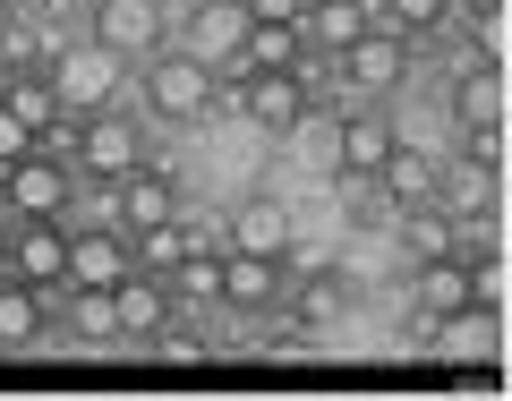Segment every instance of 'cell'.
<instances>
[{
  "instance_id": "obj_1",
  "label": "cell",
  "mask_w": 512,
  "mask_h": 401,
  "mask_svg": "<svg viewBox=\"0 0 512 401\" xmlns=\"http://www.w3.org/2000/svg\"><path fill=\"white\" fill-rule=\"evenodd\" d=\"M137 86H146V111L163 128H197L205 111L222 103V77H214V60H197V52H180V43H163V52L137 69Z\"/></svg>"
},
{
  "instance_id": "obj_2",
  "label": "cell",
  "mask_w": 512,
  "mask_h": 401,
  "mask_svg": "<svg viewBox=\"0 0 512 401\" xmlns=\"http://www.w3.org/2000/svg\"><path fill=\"white\" fill-rule=\"evenodd\" d=\"M43 77H52V94H60V111H69V120H94V111L120 103L128 60H111L103 43H69V52H43Z\"/></svg>"
},
{
  "instance_id": "obj_3",
  "label": "cell",
  "mask_w": 512,
  "mask_h": 401,
  "mask_svg": "<svg viewBox=\"0 0 512 401\" xmlns=\"http://www.w3.org/2000/svg\"><path fill=\"white\" fill-rule=\"evenodd\" d=\"M0 205H9V222H69L77 214V171L35 146L26 163L0 171Z\"/></svg>"
},
{
  "instance_id": "obj_4",
  "label": "cell",
  "mask_w": 512,
  "mask_h": 401,
  "mask_svg": "<svg viewBox=\"0 0 512 401\" xmlns=\"http://www.w3.org/2000/svg\"><path fill=\"white\" fill-rule=\"evenodd\" d=\"M86 43H103V52L128 60V69H146V60L171 43V9L163 0H94L86 9Z\"/></svg>"
},
{
  "instance_id": "obj_5",
  "label": "cell",
  "mask_w": 512,
  "mask_h": 401,
  "mask_svg": "<svg viewBox=\"0 0 512 401\" xmlns=\"http://www.w3.org/2000/svg\"><path fill=\"white\" fill-rule=\"evenodd\" d=\"M137 163H146V137H137L128 111H94V120H77V146H69V171H77V180L120 188Z\"/></svg>"
},
{
  "instance_id": "obj_6",
  "label": "cell",
  "mask_w": 512,
  "mask_h": 401,
  "mask_svg": "<svg viewBox=\"0 0 512 401\" xmlns=\"http://www.w3.org/2000/svg\"><path fill=\"white\" fill-rule=\"evenodd\" d=\"M239 103H248V120L265 128V137H291V128H308V103H316V52L299 60V69H256L239 77Z\"/></svg>"
},
{
  "instance_id": "obj_7",
  "label": "cell",
  "mask_w": 512,
  "mask_h": 401,
  "mask_svg": "<svg viewBox=\"0 0 512 401\" xmlns=\"http://www.w3.org/2000/svg\"><path fill=\"white\" fill-rule=\"evenodd\" d=\"M410 52H419V43H402L393 26H367V35H359V43H342L333 60H342V86H350V94L384 103V94H393V86L410 77Z\"/></svg>"
},
{
  "instance_id": "obj_8",
  "label": "cell",
  "mask_w": 512,
  "mask_h": 401,
  "mask_svg": "<svg viewBox=\"0 0 512 401\" xmlns=\"http://www.w3.org/2000/svg\"><path fill=\"white\" fill-rule=\"evenodd\" d=\"M120 274H137L120 222H69V291H111Z\"/></svg>"
},
{
  "instance_id": "obj_9",
  "label": "cell",
  "mask_w": 512,
  "mask_h": 401,
  "mask_svg": "<svg viewBox=\"0 0 512 401\" xmlns=\"http://www.w3.org/2000/svg\"><path fill=\"white\" fill-rule=\"evenodd\" d=\"M103 205H111V222H120L128 239H137V231H163V222H180V180H171V171H154V163H137Z\"/></svg>"
},
{
  "instance_id": "obj_10",
  "label": "cell",
  "mask_w": 512,
  "mask_h": 401,
  "mask_svg": "<svg viewBox=\"0 0 512 401\" xmlns=\"http://www.w3.org/2000/svg\"><path fill=\"white\" fill-rule=\"evenodd\" d=\"M9 274L35 282L43 299L69 291V222H18L9 231Z\"/></svg>"
},
{
  "instance_id": "obj_11",
  "label": "cell",
  "mask_w": 512,
  "mask_h": 401,
  "mask_svg": "<svg viewBox=\"0 0 512 401\" xmlns=\"http://www.w3.org/2000/svg\"><path fill=\"white\" fill-rule=\"evenodd\" d=\"M444 103H453V128H461V137H487V128H504L512 86H504V69H495V60H470V69H453Z\"/></svg>"
},
{
  "instance_id": "obj_12",
  "label": "cell",
  "mask_w": 512,
  "mask_h": 401,
  "mask_svg": "<svg viewBox=\"0 0 512 401\" xmlns=\"http://www.w3.org/2000/svg\"><path fill=\"white\" fill-rule=\"evenodd\" d=\"M171 308H180V299H171V282H163V274H146V265L111 282V316H120V342H154V333H171Z\"/></svg>"
},
{
  "instance_id": "obj_13",
  "label": "cell",
  "mask_w": 512,
  "mask_h": 401,
  "mask_svg": "<svg viewBox=\"0 0 512 401\" xmlns=\"http://www.w3.org/2000/svg\"><path fill=\"white\" fill-rule=\"evenodd\" d=\"M282 282H291L282 256H239V248H222V308L274 316V308H282Z\"/></svg>"
},
{
  "instance_id": "obj_14",
  "label": "cell",
  "mask_w": 512,
  "mask_h": 401,
  "mask_svg": "<svg viewBox=\"0 0 512 401\" xmlns=\"http://www.w3.org/2000/svg\"><path fill=\"white\" fill-rule=\"evenodd\" d=\"M393 137H402V128L384 120L376 103L342 111V128H333V171H342V180H376V163L393 154Z\"/></svg>"
},
{
  "instance_id": "obj_15",
  "label": "cell",
  "mask_w": 512,
  "mask_h": 401,
  "mask_svg": "<svg viewBox=\"0 0 512 401\" xmlns=\"http://www.w3.org/2000/svg\"><path fill=\"white\" fill-rule=\"evenodd\" d=\"M436 205H444L453 222L495 214V205H504V171H495V163H478V154H461L453 171H436Z\"/></svg>"
},
{
  "instance_id": "obj_16",
  "label": "cell",
  "mask_w": 512,
  "mask_h": 401,
  "mask_svg": "<svg viewBox=\"0 0 512 401\" xmlns=\"http://www.w3.org/2000/svg\"><path fill=\"white\" fill-rule=\"evenodd\" d=\"M231 248L239 256H282V265H291V205L282 197H248L231 214Z\"/></svg>"
},
{
  "instance_id": "obj_17",
  "label": "cell",
  "mask_w": 512,
  "mask_h": 401,
  "mask_svg": "<svg viewBox=\"0 0 512 401\" xmlns=\"http://www.w3.org/2000/svg\"><path fill=\"white\" fill-rule=\"evenodd\" d=\"M427 325H436V350L461 367L495 359V342H504V316H487V308H453V316H427Z\"/></svg>"
},
{
  "instance_id": "obj_18",
  "label": "cell",
  "mask_w": 512,
  "mask_h": 401,
  "mask_svg": "<svg viewBox=\"0 0 512 401\" xmlns=\"http://www.w3.org/2000/svg\"><path fill=\"white\" fill-rule=\"evenodd\" d=\"M376 188H384V205H427L436 197V163H427L410 137H393V154L376 163Z\"/></svg>"
},
{
  "instance_id": "obj_19",
  "label": "cell",
  "mask_w": 512,
  "mask_h": 401,
  "mask_svg": "<svg viewBox=\"0 0 512 401\" xmlns=\"http://www.w3.org/2000/svg\"><path fill=\"white\" fill-rule=\"evenodd\" d=\"M402 248H410V265H436V256H461V222L444 214L436 197H427V205H402Z\"/></svg>"
},
{
  "instance_id": "obj_20",
  "label": "cell",
  "mask_w": 512,
  "mask_h": 401,
  "mask_svg": "<svg viewBox=\"0 0 512 401\" xmlns=\"http://www.w3.org/2000/svg\"><path fill=\"white\" fill-rule=\"evenodd\" d=\"M35 342H43V291L0 274V350H35Z\"/></svg>"
},
{
  "instance_id": "obj_21",
  "label": "cell",
  "mask_w": 512,
  "mask_h": 401,
  "mask_svg": "<svg viewBox=\"0 0 512 401\" xmlns=\"http://www.w3.org/2000/svg\"><path fill=\"white\" fill-rule=\"evenodd\" d=\"M171 299H205V308H222V248H205V239H188L180 265H171Z\"/></svg>"
},
{
  "instance_id": "obj_22",
  "label": "cell",
  "mask_w": 512,
  "mask_h": 401,
  "mask_svg": "<svg viewBox=\"0 0 512 401\" xmlns=\"http://www.w3.org/2000/svg\"><path fill=\"white\" fill-rule=\"evenodd\" d=\"M367 9H376V26H393L402 43H427V35L453 26V0H367Z\"/></svg>"
},
{
  "instance_id": "obj_23",
  "label": "cell",
  "mask_w": 512,
  "mask_h": 401,
  "mask_svg": "<svg viewBox=\"0 0 512 401\" xmlns=\"http://www.w3.org/2000/svg\"><path fill=\"white\" fill-rule=\"evenodd\" d=\"M367 26H376V9L367 0H333V9H308V52H342V43H359Z\"/></svg>"
},
{
  "instance_id": "obj_24",
  "label": "cell",
  "mask_w": 512,
  "mask_h": 401,
  "mask_svg": "<svg viewBox=\"0 0 512 401\" xmlns=\"http://www.w3.org/2000/svg\"><path fill=\"white\" fill-rule=\"evenodd\" d=\"M239 35H248V9H239V0H205V18H197V43H188V52L222 69V60L239 52Z\"/></svg>"
},
{
  "instance_id": "obj_25",
  "label": "cell",
  "mask_w": 512,
  "mask_h": 401,
  "mask_svg": "<svg viewBox=\"0 0 512 401\" xmlns=\"http://www.w3.org/2000/svg\"><path fill=\"white\" fill-rule=\"evenodd\" d=\"M419 308H427V316L470 308V265H461V256H436V265H419Z\"/></svg>"
},
{
  "instance_id": "obj_26",
  "label": "cell",
  "mask_w": 512,
  "mask_h": 401,
  "mask_svg": "<svg viewBox=\"0 0 512 401\" xmlns=\"http://www.w3.org/2000/svg\"><path fill=\"white\" fill-rule=\"evenodd\" d=\"M69 299V316H77V333L86 342H120V316H111V291H60Z\"/></svg>"
},
{
  "instance_id": "obj_27",
  "label": "cell",
  "mask_w": 512,
  "mask_h": 401,
  "mask_svg": "<svg viewBox=\"0 0 512 401\" xmlns=\"http://www.w3.org/2000/svg\"><path fill=\"white\" fill-rule=\"evenodd\" d=\"M128 248H137V265H146V274H171V265H180V248H188V222H163V231H137Z\"/></svg>"
},
{
  "instance_id": "obj_28",
  "label": "cell",
  "mask_w": 512,
  "mask_h": 401,
  "mask_svg": "<svg viewBox=\"0 0 512 401\" xmlns=\"http://www.w3.org/2000/svg\"><path fill=\"white\" fill-rule=\"evenodd\" d=\"M350 308V291L333 274H316V282H299V316H308V325H333V316Z\"/></svg>"
},
{
  "instance_id": "obj_29",
  "label": "cell",
  "mask_w": 512,
  "mask_h": 401,
  "mask_svg": "<svg viewBox=\"0 0 512 401\" xmlns=\"http://www.w3.org/2000/svg\"><path fill=\"white\" fill-rule=\"evenodd\" d=\"M248 9V26H299L308 35V0H239Z\"/></svg>"
},
{
  "instance_id": "obj_30",
  "label": "cell",
  "mask_w": 512,
  "mask_h": 401,
  "mask_svg": "<svg viewBox=\"0 0 512 401\" xmlns=\"http://www.w3.org/2000/svg\"><path fill=\"white\" fill-rule=\"evenodd\" d=\"M26 154H35V128H26L18 111L0 103V171H9V163H26Z\"/></svg>"
},
{
  "instance_id": "obj_31",
  "label": "cell",
  "mask_w": 512,
  "mask_h": 401,
  "mask_svg": "<svg viewBox=\"0 0 512 401\" xmlns=\"http://www.w3.org/2000/svg\"><path fill=\"white\" fill-rule=\"evenodd\" d=\"M9 231H18V222H0V274H9Z\"/></svg>"
},
{
  "instance_id": "obj_32",
  "label": "cell",
  "mask_w": 512,
  "mask_h": 401,
  "mask_svg": "<svg viewBox=\"0 0 512 401\" xmlns=\"http://www.w3.org/2000/svg\"><path fill=\"white\" fill-rule=\"evenodd\" d=\"M9 9H18V0H0V18H9Z\"/></svg>"
},
{
  "instance_id": "obj_33",
  "label": "cell",
  "mask_w": 512,
  "mask_h": 401,
  "mask_svg": "<svg viewBox=\"0 0 512 401\" xmlns=\"http://www.w3.org/2000/svg\"><path fill=\"white\" fill-rule=\"evenodd\" d=\"M308 9H333V0H308Z\"/></svg>"
},
{
  "instance_id": "obj_34",
  "label": "cell",
  "mask_w": 512,
  "mask_h": 401,
  "mask_svg": "<svg viewBox=\"0 0 512 401\" xmlns=\"http://www.w3.org/2000/svg\"><path fill=\"white\" fill-rule=\"evenodd\" d=\"M0 222H9V205H0Z\"/></svg>"
}]
</instances>
